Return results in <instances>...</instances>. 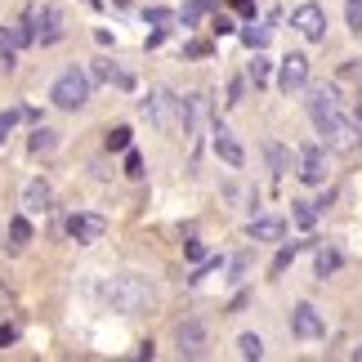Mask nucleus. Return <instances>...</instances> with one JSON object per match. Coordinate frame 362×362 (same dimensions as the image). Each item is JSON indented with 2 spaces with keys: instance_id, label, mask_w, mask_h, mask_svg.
<instances>
[{
  "instance_id": "nucleus-1",
  "label": "nucleus",
  "mask_w": 362,
  "mask_h": 362,
  "mask_svg": "<svg viewBox=\"0 0 362 362\" xmlns=\"http://www.w3.org/2000/svg\"><path fill=\"white\" fill-rule=\"evenodd\" d=\"M103 300H107V309L121 313V317H139V313L157 309V291L139 273H117L112 282H103Z\"/></svg>"
},
{
  "instance_id": "nucleus-2",
  "label": "nucleus",
  "mask_w": 362,
  "mask_h": 362,
  "mask_svg": "<svg viewBox=\"0 0 362 362\" xmlns=\"http://www.w3.org/2000/svg\"><path fill=\"white\" fill-rule=\"evenodd\" d=\"M139 112H144L148 125H157L165 134H175V130L188 134V99H179L175 90H152L148 99L139 103Z\"/></svg>"
},
{
  "instance_id": "nucleus-3",
  "label": "nucleus",
  "mask_w": 362,
  "mask_h": 362,
  "mask_svg": "<svg viewBox=\"0 0 362 362\" xmlns=\"http://www.w3.org/2000/svg\"><path fill=\"white\" fill-rule=\"evenodd\" d=\"M90 90H94V81H90L86 67H67L49 86V99H54V107H63V112H76V107L90 103Z\"/></svg>"
},
{
  "instance_id": "nucleus-4",
  "label": "nucleus",
  "mask_w": 362,
  "mask_h": 362,
  "mask_svg": "<svg viewBox=\"0 0 362 362\" xmlns=\"http://www.w3.org/2000/svg\"><path fill=\"white\" fill-rule=\"evenodd\" d=\"M317 134H322V148L327 152H354L358 148V121L344 117V112H331L322 121H313Z\"/></svg>"
},
{
  "instance_id": "nucleus-5",
  "label": "nucleus",
  "mask_w": 362,
  "mask_h": 362,
  "mask_svg": "<svg viewBox=\"0 0 362 362\" xmlns=\"http://www.w3.org/2000/svg\"><path fill=\"white\" fill-rule=\"evenodd\" d=\"M27 45H36V36H32V18L23 13V18H13V23L0 27V67L13 72V67H18V54Z\"/></svg>"
},
{
  "instance_id": "nucleus-6",
  "label": "nucleus",
  "mask_w": 362,
  "mask_h": 362,
  "mask_svg": "<svg viewBox=\"0 0 362 362\" xmlns=\"http://www.w3.org/2000/svg\"><path fill=\"white\" fill-rule=\"evenodd\" d=\"M27 18H32L36 45H59V40L67 36V13L59 5H36V9H27Z\"/></svg>"
},
{
  "instance_id": "nucleus-7",
  "label": "nucleus",
  "mask_w": 362,
  "mask_h": 362,
  "mask_svg": "<svg viewBox=\"0 0 362 362\" xmlns=\"http://www.w3.org/2000/svg\"><path fill=\"white\" fill-rule=\"evenodd\" d=\"M291 27H296L309 45H317V40H327V9L317 5V0H304V5L291 9Z\"/></svg>"
},
{
  "instance_id": "nucleus-8",
  "label": "nucleus",
  "mask_w": 362,
  "mask_h": 362,
  "mask_svg": "<svg viewBox=\"0 0 362 362\" xmlns=\"http://www.w3.org/2000/svg\"><path fill=\"white\" fill-rule=\"evenodd\" d=\"M63 233H67L76 246H94V242L107 238V219H103V215H67V219H63Z\"/></svg>"
},
{
  "instance_id": "nucleus-9",
  "label": "nucleus",
  "mask_w": 362,
  "mask_h": 362,
  "mask_svg": "<svg viewBox=\"0 0 362 362\" xmlns=\"http://www.w3.org/2000/svg\"><path fill=\"white\" fill-rule=\"evenodd\" d=\"M304 86H309V59H304V54H286V59L277 63V90L300 94Z\"/></svg>"
},
{
  "instance_id": "nucleus-10",
  "label": "nucleus",
  "mask_w": 362,
  "mask_h": 362,
  "mask_svg": "<svg viewBox=\"0 0 362 362\" xmlns=\"http://www.w3.org/2000/svg\"><path fill=\"white\" fill-rule=\"evenodd\" d=\"M300 184H309V188H322L327 184V148L322 144H309V148H300Z\"/></svg>"
},
{
  "instance_id": "nucleus-11",
  "label": "nucleus",
  "mask_w": 362,
  "mask_h": 362,
  "mask_svg": "<svg viewBox=\"0 0 362 362\" xmlns=\"http://www.w3.org/2000/svg\"><path fill=\"white\" fill-rule=\"evenodd\" d=\"M291 336L296 340H322L327 336V317L313 309V304H296L291 313Z\"/></svg>"
},
{
  "instance_id": "nucleus-12",
  "label": "nucleus",
  "mask_w": 362,
  "mask_h": 362,
  "mask_svg": "<svg viewBox=\"0 0 362 362\" xmlns=\"http://www.w3.org/2000/svg\"><path fill=\"white\" fill-rule=\"evenodd\" d=\"M215 157L224 161V165H233V170H242L246 165V148L238 144V139H233V130H224V125H215Z\"/></svg>"
},
{
  "instance_id": "nucleus-13",
  "label": "nucleus",
  "mask_w": 362,
  "mask_h": 362,
  "mask_svg": "<svg viewBox=\"0 0 362 362\" xmlns=\"http://www.w3.org/2000/svg\"><path fill=\"white\" fill-rule=\"evenodd\" d=\"M175 340H179V354H184V358H202V354H206V327L197 322V317H188V322H179Z\"/></svg>"
},
{
  "instance_id": "nucleus-14",
  "label": "nucleus",
  "mask_w": 362,
  "mask_h": 362,
  "mask_svg": "<svg viewBox=\"0 0 362 362\" xmlns=\"http://www.w3.org/2000/svg\"><path fill=\"white\" fill-rule=\"evenodd\" d=\"M246 238H250V242H282V238H286V219L259 215V219H250V224H246Z\"/></svg>"
},
{
  "instance_id": "nucleus-15",
  "label": "nucleus",
  "mask_w": 362,
  "mask_h": 362,
  "mask_svg": "<svg viewBox=\"0 0 362 362\" xmlns=\"http://www.w3.org/2000/svg\"><path fill=\"white\" fill-rule=\"evenodd\" d=\"M54 206V188L45 184V179H32V184L23 188V211L27 215H45Z\"/></svg>"
},
{
  "instance_id": "nucleus-16",
  "label": "nucleus",
  "mask_w": 362,
  "mask_h": 362,
  "mask_svg": "<svg viewBox=\"0 0 362 362\" xmlns=\"http://www.w3.org/2000/svg\"><path fill=\"white\" fill-rule=\"evenodd\" d=\"M304 103H309V117H313V121H322V117H331V112H340V99H336V90H331V86H313Z\"/></svg>"
},
{
  "instance_id": "nucleus-17",
  "label": "nucleus",
  "mask_w": 362,
  "mask_h": 362,
  "mask_svg": "<svg viewBox=\"0 0 362 362\" xmlns=\"http://www.w3.org/2000/svg\"><path fill=\"white\" fill-rule=\"evenodd\" d=\"M273 81V59L264 49H250V63H246V86H255V90H264Z\"/></svg>"
},
{
  "instance_id": "nucleus-18",
  "label": "nucleus",
  "mask_w": 362,
  "mask_h": 362,
  "mask_svg": "<svg viewBox=\"0 0 362 362\" xmlns=\"http://www.w3.org/2000/svg\"><path fill=\"white\" fill-rule=\"evenodd\" d=\"M344 269V255L336 246H317V255H313V277L317 282H327V277H336Z\"/></svg>"
},
{
  "instance_id": "nucleus-19",
  "label": "nucleus",
  "mask_w": 362,
  "mask_h": 362,
  "mask_svg": "<svg viewBox=\"0 0 362 362\" xmlns=\"http://www.w3.org/2000/svg\"><path fill=\"white\" fill-rule=\"evenodd\" d=\"M300 250H304V242H282V246H277V255H273V264H269V277H282L291 264H296Z\"/></svg>"
},
{
  "instance_id": "nucleus-20",
  "label": "nucleus",
  "mask_w": 362,
  "mask_h": 362,
  "mask_svg": "<svg viewBox=\"0 0 362 362\" xmlns=\"http://www.w3.org/2000/svg\"><path fill=\"white\" fill-rule=\"evenodd\" d=\"M27 148H32V157H49V152L59 148V134H54L49 125H36L32 139H27Z\"/></svg>"
},
{
  "instance_id": "nucleus-21",
  "label": "nucleus",
  "mask_w": 362,
  "mask_h": 362,
  "mask_svg": "<svg viewBox=\"0 0 362 362\" xmlns=\"http://www.w3.org/2000/svg\"><path fill=\"white\" fill-rule=\"evenodd\" d=\"M206 13H211V0H188V5L179 9V13H175V18L184 23V27H197V23L206 18Z\"/></svg>"
},
{
  "instance_id": "nucleus-22",
  "label": "nucleus",
  "mask_w": 362,
  "mask_h": 362,
  "mask_svg": "<svg viewBox=\"0 0 362 362\" xmlns=\"http://www.w3.org/2000/svg\"><path fill=\"white\" fill-rule=\"evenodd\" d=\"M291 219H296V228L309 233V228L317 224V206H313V202H291Z\"/></svg>"
},
{
  "instance_id": "nucleus-23",
  "label": "nucleus",
  "mask_w": 362,
  "mask_h": 362,
  "mask_svg": "<svg viewBox=\"0 0 362 362\" xmlns=\"http://www.w3.org/2000/svg\"><path fill=\"white\" fill-rule=\"evenodd\" d=\"M32 242V219L27 215H13L9 219V246H27Z\"/></svg>"
},
{
  "instance_id": "nucleus-24",
  "label": "nucleus",
  "mask_w": 362,
  "mask_h": 362,
  "mask_svg": "<svg viewBox=\"0 0 362 362\" xmlns=\"http://www.w3.org/2000/svg\"><path fill=\"white\" fill-rule=\"evenodd\" d=\"M238 354H242L246 362H259V358H264V340L255 336V331H246V336H238Z\"/></svg>"
},
{
  "instance_id": "nucleus-25",
  "label": "nucleus",
  "mask_w": 362,
  "mask_h": 362,
  "mask_svg": "<svg viewBox=\"0 0 362 362\" xmlns=\"http://www.w3.org/2000/svg\"><path fill=\"white\" fill-rule=\"evenodd\" d=\"M242 45L246 49H269V27H255V18H250V27L242 32Z\"/></svg>"
},
{
  "instance_id": "nucleus-26",
  "label": "nucleus",
  "mask_w": 362,
  "mask_h": 362,
  "mask_svg": "<svg viewBox=\"0 0 362 362\" xmlns=\"http://www.w3.org/2000/svg\"><path fill=\"white\" fill-rule=\"evenodd\" d=\"M103 148H107V152H125V148H130V125L107 130V134H103Z\"/></svg>"
},
{
  "instance_id": "nucleus-27",
  "label": "nucleus",
  "mask_w": 362,
  "mask_h": 362,
  "mask_svg": "<svg viewBox=\"0 0 362 362\" xmlns=\"http://www.w3.org/2000/svg\"><path fill=\"white\" fill-rule=\"evenodd\" d=\"M219 269H224V255H206V259L197 264V273L188 277V282L197 286V282H206V277H211V273H219Z\"/></svg>"
},
{
  "instance_id": "nucleus-28",
  "label": "nucleus",
  "mask_w": 362,
  "mask_h": 362,
  "mask_svg": "<svg viewBox=\"0 0 362 362\" xmlns=\"http://www.w3.org/2000/svg\"><path fill=\"white\" fill-rule=\"evenodd\" d=\"M344 23L354 36H362V0H344Z\"/></svg>"
},
{
  "instance_id": "nucleus-29",
  "label": "nucleus",
  "mask_w": 362,
  "mask_h": 362,
  "mask_svg": "<svg viewBox=\"0 0 362 362\" xmlns=\"http://www.w3.org/2000/svg\"><path fill=\"white\" fill-rule=\"evenodd\" d=\"M264 152H269V165H273V175H286V165H291V157H286V148H282V144H269V148H264Z\"/></svg>"
},
{
  "instance_id": "nucleus-30",
  "label": "nucleus",
  "mask_w": 362,
  "mask_h": 362,
  "mask_svg": "<svg viewBox=\"0 0 362 362\" xmlns=\"http://www.w3.org/2000/svg\"><path fill=\"white\" fill-rule=\"evenodd\" d=\"M211 54H215L211 40H188L184 45V59H211Z\"/></svg>"
},
{
  "instance_id": "nucleus-31",
  "label": "nucleus",
  "mask_w": 362,
  "mask_h": 362,
  "mask_svg": "<svg viewBox=\"0 0 362 362\" xmlns=\"http://www.w3.org/2000/svg\"><path fill=\"white\" fill-rule=\"evenodd\" d=\"M144 18H148L152 27H161V32H165V27H170V23H175V13H170V9H161V5H152V9L144 13Z\"/></svg>"
},
{
  "instance_id": "nucleus-32",
  "label": "nucleus",
  "mask_w": 362,
  "mask_h": 362,
  "mask_svg": "<svg viewBox=\"0 0 362 362\" xmlns=\"http://www.w3.org/2000/svg\"><path fill=\"white\" fill-rule=\"evenodd\" d=\"M242 99H246V76H233V81H228V99H224V103H228V107H238Z\"/></svg>"
},
{
  "instance_id": "nucleus-33",
  "label": "nucleus",
  "mask_w": 362,
  "mask_h": 362,
  "mask_svg": "<svg viewBox=\"0 0 362 362\" xmlns=\"http://www.w3.org/2000/svg\"><path fill=\"white\" fill-rule=\"evenodd\" d=\"M125 175H130V179H144V157H139L134 148H125Z\"/></svg>"
},
{
  "instance_id": "nucleus-34",
  "label": "nucleus",
  "mask_w": 362,
  "mask_h": 362,
  "mask_svg": "<svg viewBox=\"0 0 362 362\" xmlns=\"http://www.w3.org/2000/svg\"><path fill=\"white\" fill-rule=\"evenodd\" d=\"M211 32H215V36H233V32H238V23H233V13H215Z\"/></svg>"
},
{
  "instance_id": "nucleus-35",
  "label": "nucleus",
  "mask_w": 362,
  "mask_h": 362,
  "mask_svg": "<svg viewBox=\"0 0 362 362\" xmlns=\"http://www.w3.org/2000/svg\"><path fill=\"white\" fill-rule=\"evenodd\" d=\"M184 255H188L192 264H202V259H206V242H202V238H188V242H184Z\"/></svg>"
},
{
  "instance_id": "nucleus-36",
  "label": "nucleus",
  "mask_w": 362,
  "mask_h": 362,
  "mask_svg": "<svg viewBox=\"0 0 362 362\" xmlns=\"http://www.w3.org/2000/svg\"><path fill=\"white\" fill-rule=\"evenodd\" d=\"M246 269H250V250H242V255H238V259H233V264H228V273H233V282H242V277H246Z\"/></svg>"
},
{
  "instance_id": "nucleus-37",
  "label": "nucleus",
  "mask_w": 362,
  "mask_h": 362,
  "mask_svg": "<svg viewBox=\"0 0 362 362\" xmlns=\"http://www.w3.org/2000/svg\"><path fill=\"white\" fill-rule=\"evenodd\" d=\"M112 72H117V67L99 59V63H94V67H90V81H94V86H99V81H112Z\"/></svg>"
},
{
  "instance_id": "nucleus-38",
  "label": "nucleus",
  "mask_w": 362,
  "mask_h": 362,
  "mask_svg": "<svg viewBox=\"0 0 362 362\" xmlns=\"http://www.w3.org/2000/svg\"><path fill=\"white\" fill-rule=\"evenodd\" d=\"M13 125H18V112H0V144L9 139V130H13Z\"/></svg>"
},
{
  "instance_id": "nucleus-39",
  "label": "nucleus",
  "mask_w": 362,
  "mask_h": 362,
  "mask_svg": "<svg viewBox=\"0 0 362 362\" xmlns=\"http://www.w3.org/2000/svg\"><path fill=\"white\" fill-rule=\"evenodd\" d=\"M18 340V327H9V322H0V349H5V344H13Z\"/></svg>"
},
{
  "instance_id": "nucleus-40",
  "label": "nucleus",
  "mask_w": 362,
  "mask_h": 362,
  "mask_svg": "<svg viewBox=\"0 0 362 362\" xmlns=\"http://www.w3.org/2000/svg\"><path fill=\"white\" fill-rule=\"evenodd\" d=\"M233 9H238L242 18H255V0H233Z\"/></svg>"
},
{
  "instance_id": "nucleus-41",
  "label": "nucleus",
  "mask_w": 362,
  "mask_h": 362,
  "mask_svg": "<svg viewBox=\"0 0 362 362\" xmlns=\"http://www.w3.org/2000/svg\"><path fill=\"white\" fill-rule=\"evenodd\" d=\"M349 358H354V362H362V344H354V354H349Z\"/></svg>"
},
{
  "instance_id": "nucleus-42",
  "label": "nucleus",
  "mask_w": 362,
  "mask_h": 362,
  "mask_svg": "<svg viewBox=\"0 0 362 362\" xmlns=\"http://www.w3.org/2000/svg\"><path fill=\"white\" fill-rule=\"evenodd\" d=\"M354 121H358V144H362V112H358V117H354Z\"/></svg>"
},
{
  "instance_id": "nucleus-43",
  "label": "nucleus",
  "mask_w": 362,
  "mask_h": 362,
  "mask_svg": "<svg viewBox=\"0 0 362 362\" xmlns=\"http://www.w3.org/2000/svg\"><path fill=\"white\" fill-rule=\"evenodd\" d=\"M86 5H90V9H103V0H86Z\"/></svg>"
}]
</instances>
